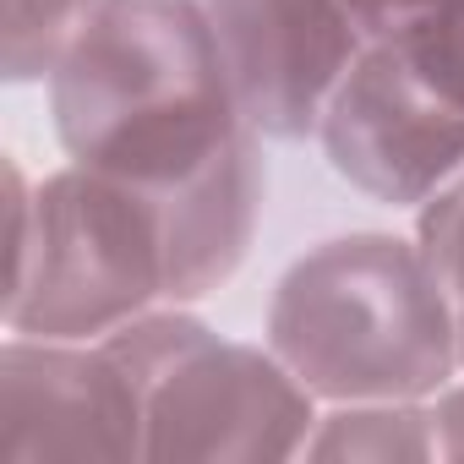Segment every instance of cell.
<instances>
[{"label": "cell", "instance_id": "9c48e42d", "mask_svg": "<svg viewBox=\"0 0 464 464\" xmlns=\"http://www.w3.org/2000/svg\"><path fill=\"white\" fill-rule=\"evenodd\" d=\"M306 464H437L431 399H361L323 404L301 448Z\"/></svg>", "mask_w": 464, "mask_h": 464}, {"label": "cell", "instance_id": "ba28073f", "mask_svg": "<svg viewBox=\"0 0 464 464\" xmlns=\"http://www.w3.org/2000/svg\"><path fill=\"white\" fill-rule=\"evenodd\" d=\"M268 208V137L246 131L202 175L164 186V252H169V306H202L236 279L257 246Z\"/></svg>", "mask_w": 464, "mask_h": 464}, {"label": "cell", "instance_id": "6da1fadb", "mask_svg": "<svg viewBox=\"0 0 464 464\" xmlns=\"http://www.w3.org/2000/svg\"><path fill=\"white\" fill-rule=\"evenodd\" d=\"M44 93L72 164L148 191L202 175L257 131L202 0H99Z\"/></svg>", "mask_w": 464, "mask_h": 464}, {"label": "cell", "instance_id": "7a4b0ae2", "mask_svg": "<svg viewBox=\"0 0 464 464\" xmlns=\"http://www.w3.org/2000/svg\"><path fill=\"white\" fill-rule=\"evenodd\" d=\"M268 350L317 404L437 399L459 372V306L415 236L344 229L306 246L274 285Z\"/></svg>", "mask_w": 464, "mask_h": 464}, {"label": "cell", "instance_id": "277c9868", "mask_svg": "<svg viewBox=\"0 0 464 464\" xmlns=\"http://www.w3.org/2000/svg\"><path fill=\"white\" fill-rule=\"evenodd\" d=\"M104 344L142 393V459H301L317 426L323 404L268 339H229L197 306H153Z\"/></svg>", "mask_w": 464, "mask_h": 464}, {"label": "cell", "instance_id": "3957f363", "mask_svg": "<svg viewBox=\"0 0 464 464\" xmlns=\"http://www.w3.org/2000/svg\"><path fill=\"white\" fill-rule=\"evenodd\" d=\"M12 279L0 301L6 334L110 339L153 306H169V252L159 191L121 175L61 164L28 175L6 159Z\"/></svg>", "mask_w": 464, "mask_h": 464}, {"label": "cell", "instance_id": "7c38bea8", "mask_svg": "<svg viewBox=\"0 0 464 464\" xmlns=\"http://www.w3.org/2000/svg\"><path fill=\"white\" fill-rule=\"evenodd\" d=\"M410 236L420 241L426 263L437 268V279L448 285V295H453V306L464 317V169L415 208Z\"/></svg>", "mask_w": 464, "mask_h": 464}, {"label": "cell", "instance_id": "5bb4252c", "mask_svg": "<svg viewBox=\"0 0 464 464\" xmlns=\"http://www.w3.org/2000/svg\"><path fill=\"white\" fill-rule=\"evenodd\" d=\"M350 6H355L361 28H366V39H372V34H388L393 23H404L420 0H350Z\"/></svg>", "mask_w": 464, "mask_h": 464}, {"label": "cell", "instance_id": "9a60e30c", "mask_svg": "<svg viewBox=\"0 0 464 464\" xmlns=\"http://www.w3.org/2000/svg\"><path fill=\"white\" fill-rule=\"evenodd\" d=\"M459 350H464V317H459Z\"/></svg>", "mask_w": 464, "mask_h": 464}, {"label": "cell", "instance_id": "8fae6325", "mask_svg": "<svg viewBox=\"0 0 464 464\" xmlns=\"http://www.w3.org/2000/svg\"><path fill=\"white\" fill-rule=\"evenodd\" d=\"M372 39H393L415 72L448 99L464 110V0H420V6L393 23L388 34H372Z\"/></svg>", "mask_w": 464, "mask_h": 464}, {"label": "cell", "instance_id": "52a82bcc", "mask_svg": "<svg viewBox=\"0 0 464 464\" xmlns=\"http://www.w3.org/2000/svg\"><path fill=\"white\" fill-rule=\"evenodd\" d=\"M246 121L268 142H317L323 110L366 50L350 0H202Z\"/></svg>", "mask_w": 464, "mask_h": 464}, {"label": "cell", "instance_id": "8992f818", "mask_svg": "<svg viewBox=\"0 0 464 464\" xmlns=\"http://www.w3.org/2000/svg\"><path fill=\"white\" fill-rule=\"evenodd\" d=\"M0 459H142V393L104 339L0 344Z\"/></svg>", "mask_w": 464, "mask_h": 464}, {"label": "cell", "instance_id": "4fadbf2b", "mask_svg": "<svg viewBox=\"0 0 464 464\" xmlns=\"http://www.w3.org/2000/svg\"><path fill=\"white\" fill-rule=\"evenodd\" d=\"M431 415H437V448H442V464H464V372L431 399Z\"/></svg>", "mask_w": 464, "mask_h": 464}, {"label": "cell", "instance_id": "5b68a950", "mask_svg": "<svg viewBox=\"0 0 464 464\" xmlns=\"http://www.w3.org/2000/svg\"><path fill=\"white\" fill-rule=\"evenodd\" d=\"M317 148L361 197L415 213L464 169V110L448 104L393 39H366L323 110Z\"/></svg>", "mask_w": 464, "mask_h": 464}, {"label": "cell", "instance_id": "30bf717a", "mask_svg": "<svg viewBox=\"0 0 464 464\" xmlns=\"http://www.w3.org/2000/svg\"><path fill=\"white\" fill-rule=\"evenodd\" d=\"M99 0H0V72L12 88H44Z\"/></svg>", "mask_w": 464, "mask_h": 464}]
</instances>
